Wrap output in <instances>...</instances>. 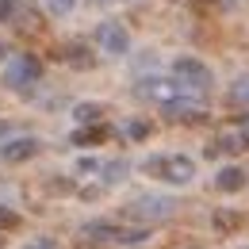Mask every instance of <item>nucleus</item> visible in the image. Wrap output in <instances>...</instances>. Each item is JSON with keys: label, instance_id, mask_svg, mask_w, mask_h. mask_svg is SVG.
I'll use <instances>...</instances> for the list:
<instances>
[{"label": "nucleus", "instance_id": "1a4fd4ad", "mask_svg": "<svg viewBox=\"0 0 249 249\" xmlns=\"http://www.w3.org/2000/svg\"><path fill=\"white\" fill-rule=\"evenodd\" d=\"M249 184V173L242 169V165H222L215 173V188L222 192V196H234V192H242V188Z\"/></svg>", "mask_w": 249, "mask_h": 249}, {"label": "nucleus", "instance_id": "a211bd4d", "mask_svg": "<svg viewBox=\"0 0 249 249\" xmlns=\"http://www.w3.org/2000/svg\"><path fill=\"white\" fill-rule=\"evenodd\" d=\"M16 226H19L16 207H4V203H0V230H16Z\"/></svg>", "mask_w": 249, "mask_h": 249}, {"label": "nucleus", "instance_id": "6e6552de", "mask_svg": "<svg viewBox=\"0 0 249 249\" xmlns=\"http://www.w3.org/2000/svg\"><path fill=\"white\" fill-rule=\"evenodd\" d=\"M38 154H42V138H35V134H16L0 146V161H8V165H23Z\"/></svg>", "mask_w": 249, "mask_h": 249}, {"label": "nucleus", "instance_id": "412c9836", "mask_svg": "<svg viewBox=\"0 0 249 249\" xmlns=\"http://www.w3.org/2000/svg\"><path fill=\"white\" fill-rule=\"evenodd\" d=\"M27 249H58V246H54L50 238H38V242H31V246H27Z\"/></svg>", "mask_w": 249, "mask_h": 249}, {"label": "nucleus", "instance_id": "aec40b11", "mask_svg": "<svg viewBox=\"0 0 249 249\" xmlns=\"http://www.w3.org/2000/svg\"><path fill=\"white\" fill-rule=\"evenodd\" d=\"M16 12H19V0H0V23H8Z\"/></svg>", "mask_w": 249, "mask_h": 249}, {"label": "nucleus", "instance_id": "f3484780", "mask_svg": "<svg viewBox=\"0 0 249 249\" xmlns=\"http://www.w3.org/2000/svg\"><path fill=\"white\" fill-rule=\"evenodd\" d=\"M126 138H134V142L150 138V123H146V119H130V123H126Z\"/></svg>", "mask_w": 249, "mask_h": 249}, {"label": "nucleus", "instance_id": "4be33fe9", "mask_svg": "<svg viewBox=\"0 0 249 249\" xmlns=\"http://www.w3.org/2000/svg\"><path fill=\"white\" fill-rule=\"evenodd\" d=\"M238 130H242V134L249 138V115H242V123H238Z\"/></svg>", "mask_w": 249, "mask_h": 249}, {"label": "nucleus", "instance_id": "9b49d317", "mask_svg": "<svg viewBox=\"0 0 249 249\" xmlns=\"http://www.w3.org/2000/svg\"><path fill=\"white\" fill-rule=\"evenodd\" d=\"M238 150H249V138L242 130H226L215 138V146H207V154H238Z\"/></svg>", "mask_w": 249, "mask_h": 249}, {"label": "nucleus", "instance_id": "ddd939ff", "mask_svg": "<svg viewBox=\"0 0 249 249\" xmlns=\"http://www.w3.org/2000/svg\"><path fill=\"white\" fill-rule=\"evenodd\" d=\"M104 115H107V107H104V104H96V100H81V104L73 107V119H77L81 126H85V123H100Z\"/></svg>", "mask_w": 249, "mask_h": 249}, {"label": "nucleus", "instance_id": "39448f33", "mask_svg": "<svg viewBox=\"0 0 249 249\" xmlns=\"http://www.w3.org/2000/svg\"><path fill=\"white\" fill-rule=\"evenodd\" d=\"M42 81V62L35 54H12L8 65H4V85L16 89V92H27Z\"/></svg>", "mask_w": 249, "mask_h": 249}, {"label": "nucleus", "instance_id": "20e7f679", "mask_svg": "<svg viewBox=\"0 0 249 249\" xmlns=\"http://www.w3.org/2000/svg\"><path fill=\"white\" fill-rule=\"evenodd\" d=\"M81 234L89 242H115V246H138L150 238V226H126V222H107V218H96V222H85Z\"/></svg>", "mask_w": 249, "mask_h": 249}, {"label": "nucleus", "instance_id": "9d476101", "mask_svg": "<svg viewBox=\"0 0 249 249\" xmlns=\"http://www.w3.org/2000/svg\"><path fill=\"white\" fill-rule=\"evenodd\" d=\"M126 173H130V161H126V157H111V161H100V169H96V177H100V180H104L107 188L123 184V180H126Z\"/></svg>", "mask_w": 249, "mask_h": 249}, {"label": "nucleus", "instance_id": "4468645a", "mask_svg": "<svg viewBox=\"0 0 249 249\" xmlns=\"http://www.w3.org/2000/svg\"><path fill=\"white\" fill-rule=\"evenodd\" d=\"M65 62L73 65V69H92L96 58H92V50H89V46H69V50H65Z\"/></svg>", "mask_w": 249, "mask_h": 249}, {"label": "nucleus", "instance_id": "2eb2a0df", "mask_svg": "<svg viewBox=\"0 0 249 249\" xmlns=\"http://www.w3.org/2000/svg\"><path fill=\"white\" fill-rule=\"evenodd\" d=\"M226 100H230V104H242V107H249V77H238V81L230 85Z\"/></svg>", "mask_w": 249, "mask_h": 249}, {"label": "nucleus", "instance_id": "0eeeda50", "mask_svg": "<svg viewBox=\"0 0 249 249\" xmlns=\"http://www.w3.org/2000/svg\"><path fill=\"white\" fill-rule=\"evenodd\" d=\"M96 46H100V54H107V58H126L130 54V31H126L123 19H104V23H96Z\"/></svg>", "mask_w": 249, "mask_h": 249}, {"label": "nucleus", "instance_id": "f03ea898", "mask_svg": "<svg viewBox=\"0 0 249 249\" xmlns=\"http://www.w3.org/2000/svg\"><path fill=\"white\" fill-rule=\"evenodd\" d=\"M123 215L130 218V222H138V226H154V222H165V218L177 215V199L165 196V192H138V196L126 203Z\"/></svg>", "mask_w": 249, "mask_h": 249}, {"label": "nucleus", "instance_id": "dca6fc26", "mask_svg": "<svg viewBox=\"0 0 249 249\" xmlns=\"http://www.w3.org/2000/svg\"><path fill=\"white\" fill-rule=\"evenodd\" d=\"M42 4H46V12H50V16H58V19L69 16V12L77 8V0H42Z\"/></svg>", "mask_w": 249, "mask_h": 249}, {"label": "nucleus", "instance_id": "f8f14e48", "mask_svg": "<svg viewBox=\"0 0 249 249\" xmlns=\"http://www.w3.org/2000/svg\"><path fill=\"white\" fill-rule=\"evenodd\" d=\"M104 138H107V126L104 123H85V126H77V130L69 134L73 146H96V142H104Z\"/></svg>", "mask_w": 249, "mask_h": 249}, {"label": "nucleus", "instance_id": "f257e3e1", "mask_svg": "<svg viewBox=\"0 0 249 249\" xmlns=\"http://www.w3.org/2000/svg\"><path fill=\"white\" fill-rule=\"evenodd\" d=\"M142 173L157 177L161 184H169V188H188L196 180V161L188 154H154L142 161Z\"/></svg>", "mask_w": 249, "mask_h": 249}, {"label": "nucleus", "instance_id": "6ab92c4d", "mask_svg": "<svg viewBox=\"0 0 249 249\" xmlns=\"http://www.w3.org/2000/svg\"><path fill=\"white\" fill-rule=\"evenodd\" d=\"M73 169H77V177H92L96 169H100V161H96V157H77Z\"/></svg>", "mask_w": 249, "mask_h": 249}, {"label": "nucleus", "instance_id": "7ed1b4c3", "mask_svg": "<svg viewBox=\"0 0 249 249\" xmlns=\"http://www.w3.org/2000/svg\"><path fill=\"white\" fill-rule=\"evenodd\" d=\"M169 73L180 81L184 92H196V96L211 92V85H215V69H211L207 62H199L196 54H180V58H173Z\"/></svg>", "mask_w": 249, "mask_h": 249}, {"label": "nucleus", "instance_id": "423d86ee", "mask_svg": "<svg viewBox=\"0 0 249 249\" xmlns=\"http://www.w3.org/2000/svg\"><path fill=\"white\" fill-rule=\"evenodd\" d=\"M180 92H184V89H180V81H177L173 73H169V77L150 73V77H138V85H134V96H138V100H146V104H157V107L173 104Z\"/></svg>", "mask_w": 249, "mask_h": 249}, {"label": "nucleus", "instance_id": "5701e85b", "mask_svg": "<svg viewBox=\"0 0 249 249\" xmlns=\"http://www.w3.org/2000/svg\"><path fill=\"white\" fill-rule=\"evenodd\" d=\"M92 4H107V0H92Z\"/></svg>", "mask_w": 249, "mask_h": 249}, {"label": "nucleus", "instance_id": "b1692460", "mask_svg": "<svg viewBox=\"0 0 249 249\" xmlns=\"http://www.w3.org/2000/svg\"><path fill=\"white\" fill-rule=\"evenodd\" d=\"M0 249H4V238H0Z\"/></svg>", "mask_w": 249, "mask_h": 249}]
</instances>
